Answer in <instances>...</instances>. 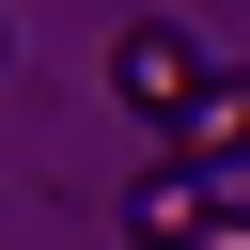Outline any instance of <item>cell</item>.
Here are the masks:
<instances>
[{"label": "cell", "mask_w": 250, "mask_h": 250, "mask_svg": "<svg viewBox=\"0 0 250 250\" xmlns=\"http://www.w3.org/2000/svg\"><path fill=\"white\" fill-rule=\"evenodd\" d=\"M125 234H141V250H250V203H234L219 172H141V188H125Z\"/></svg>", "instance_id": "6da1fadb"}, {"label": "cell", "mask_w": 250, "mask_h": 250, "mask_svg": "<svg viewBox=\"0 0 250 250\" xmlns=\"http://www.w3.org/2000/svg\"><path fill=\"white\" fill-rule=\"evenodd\" d=\"M203 78H219V62H203V47L172 31V16H141V31L109 47V94H125L141 125H188V109H203Z\"/></svg>", "instance_id": "7a4b0ae2"}, {"label": "cell", "mask_w": 250, "mask_h": 250, "mask_svg": "<svg viewBox=\"0 0 250 250\" xmlns=\"http://www.w3.org/2000/svg\"><path fill=\"white\" fill-rule=\"evenodd\" d=\"M219 156H250V78H203V109L172 125V172H219Z\"/></svg>", "instance_id": "3957f363"}]
</instances>
